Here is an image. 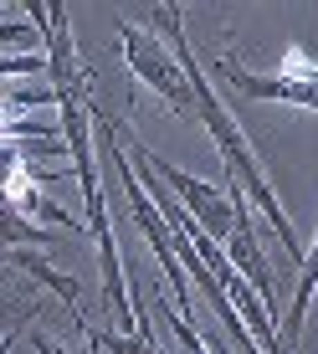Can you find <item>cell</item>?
I'll return each mask as SVG.
<instances>
[{
    "label": "cell",
    "instance_id": "obj_2",
    "mask_svg": "<svg viewBox=\"0 0 318 354\" xmlns=\"http://www.w3.org/2000/svg\"><path fill=\"white\" fill-rule=\"evenodd\" d=\"M57 103V129H62V144L72 154V175H77L82 195H88V226L97 241V267H103V292L113 319L124 324L118 334H139L144 313L129 308V288H124V262H118V241H113V221H108V201H103V180H97V149H93V93H67L52 97Z\"/></svg>",
    "mask_w": 318,
    "mask_h": 354
},
{
    "label": "cell",
    "instance_id": "obj_1",
    "mask_svg": "<svg viewBox=\"0 0 318 354\" xmlns=\"http://www.w3.org/2000/svg\"><path fill=\"white\" fill-rule=\"evenodd\" d=\"M154 21L169 31V46H175L180 67H185V77H190V93H195V118H200V124L211 129V139H216V149H221V160H226V169H231V180H236V185H241V195H247V201L256 205V211L267 216V226L277 231L283 252H288L292 262H303V241H298V231H292V221L283 216V205H277L272 185H267L262 165H256V149L247 144L241 124L226 113V103L211 93V77H205V72H200V62H195L190 41H185V10H180V6H159V10H154Z\"/></svg>",
    "mask_w": 318,
    "mask_h": 354
},
{
    "label": "cell",
    "instance_id": "obj_3",
    "mask_svg": "<svg viewBox=\"0 0 318 354\" xmlns=\"http://www.w3.org/2000/svg\"><path fill=\"white\" fill-rule=\"evenodd\" d=\"M216 72L226 77V88H236L241 97H256V103H292L318 113V62L303 46H288L283 72H247L236 57H221Z\"/></svg>",
    "mask_w": 318,
    "mask_h": 354
},
{
    "label": "cell",
    "instance_id": "obj_11",
    "mask_svg": "<svg viewBox=\"0 0 318 354\" xmlns=\"http://www.w3.org/2000/svg\"><path fill=\"white\" fill-rule=\"evenodd\" d=\"M31 344H36V354H62V349L52 344V339H41V334H31Z\"/></svg>",
    "mask_w": 318,
    "mask_h": 354
},
{
    "label": "cell",
    "instance_id": "obj_7",
    "mask_svg": "<svg viewBox=\"0 0 318 354\" xmlns=\"http://www.w3.org/2000/svg\"><path fill=\"white\" fill-rule=\"evenodd\" d=\"M0 262H6V267H21V272H31L36 283H46V288H52L57 298H62L67 308H72V313H77V324L88 328V319H82V303H77V283H72L67 272H57L52 257H46L41 247H0Z\"/></svg>",
    "mask_w": 318,
    "mask_h": 354
},
{
    "label": "cell",
    "instance_id": "obj_4",
    "mask_svg": "<svg viewBox=\"0 0 318 354\" xmlns=\"http://www.w3.org/2000/svg\"><path fill=\"white\" fill-rule=\"evenodd\" d=\"M118 36H124V62H129L133 77H139L144 88H154L169 113L195 118V93H190V77H185V67H180L175 46L159 41V36L144 31V26H129V21L118 26Z\"/></svg>",
    "mask_w": 318,
    "mask_h": 354
},
{
    "label": "cell",
    "instance_id": "obj_12",
    "mask_svg": "<svg viewBox=\"0 0 318 354\" xmlns=\"http://www.w3.org/2000/svg\"><path fill=\"white\" fill-rule=\"evenodd\" d=\"M0 354H10V334H6V339H0Z\"/></svg>",
    "mask_w": 318,
    "mask_h": 354
},
{
    "label": "cell",
    "instance_id": "obj_8",
    "mask_svg": "<svg viewBox=\"0 0 318 354\" xmlns=\"http://www.w3.org/2000/svg\"><path fill=\"white\" fill-rule=\"evenodd\" d=\"M303 272H298V292H292V313H288V324H283V349L292 344V354H298V339H303V313H308V303H313V288H318V236H313V247L303 252Z\"/></svg>",
    "mask_w": 318,
    "mask_h": 354
},
{
    "label": "cell",
    "instance_id": "obj_9",
    "mask_svg": "<svg viewBox=\"0 0 318 354\" xmlns=\"http://www.w3.org/2000/svg\"><path fill=\"white\" fill-rule=\"evenodd\" d=\"M82 334H88V344L108 349V354H165L159 339H154V328H149V319L139 324V334H113V328H97V324H88Z\"/></svg>",
    "mask_w": 318,
    "mask_h": 354
},
{
    "label": "cell",
    "instance_id": "obj_10",
    "mask_svg": "<svg viewBox=\"0 0 318 354\" xmlns=\"http://www.w3.org/2000/svg\"><path fill=\"white\" fill-rule=\"evenodd\" d=\"M21 46H36V31L21 26V21H6V16H0V52H16V57H21Z\"/></svg>",
    "mask_w": 318,
    "mask_h": 354
},
{
    "label": "cell",
    "instance_id": "obj_5",
    "mask_svg": "<svg viewBox=\"0 0 318 354\" xmlns=\"http://www.w3.org/2000/svg\"><path fill=\"white\" fill-rule=\"evenodd\" d=\"M139 154L149 160V169L159 175V185L175 195V205L205 231V236H211V241H226V236H231V180H226V185H211V180L190 175V169H175V165L154 160L144 144H139Z\"/></svg>",
    "mask_w": 318,
    "mask_h": 354
},
{
    "label": "cell",
    "instance_id": "obj_6",
    "mask_svg": "<svg viewBox=\"0 0 318 354\" xmlns=\"http://www.w3.org/2000/svg\"><path fill=\"white\" fill-rule=\"evenodd\" d=\"M226 262L241 272V283L256 292L262 313H267V319H272V328H277V277H272V267H267V257H262V236H256L252 201L241 195L236 180H231V236H226Z\"/></svg>",
    "mask_w": 318,
    "mask_h": 354
}]
</instances>
